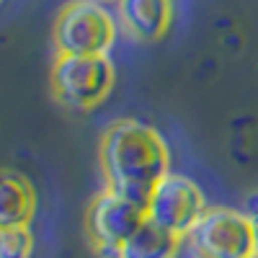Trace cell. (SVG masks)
I'll use <instances>...</instances> for the list:
<instances>
[{"label":"cell","instance_id":"6da1fadb","mask_svg":"<svg viewBox=\"0 0 258 258\" xmlns=\"http://www.w3.org/2000/svg\"><path fill=\"white\" fill-rule=\"evenodd\" d=\"M106 188L137 204H147L158 181L170 173V155L163 137L153 126L135 119L114 121L98 147Z\"/></svg>","mask_w":258,"mask_h":258},{"label":"cell","instance_id":"7a4b0ae2","mask_svg":"<svg viewBox=\"0 0 258 258\" xmlns=\"http://www.w3.org/2000/svg\"><path fill=\"white\" fill-rule=\"evenodd\" d=\"M183 248L191 258H250L258 253L250 217L230 207H207L186 232Z\"/></svg>","mask_w":258,"mask_h":258},{"label":"cell","instance_id":"3957f363","mask_svg":"<svg viewBox=\"0 0 258 258\" xmlns=\"http://www.w3.org/2000/svg\"><path fill=\"white\" fill-rule=\"evenodd\" d=\"M114 88V64L106 54H57L52 91L68 109H93Z\"/></svg>","mask_w":258,"mask_h":258},{"label":"cell","instance_id":"277c9868","mask_svg":"<svg viewBox=\"0 0 258 258\" xmlns=\"http://www.w3.org/2000/svg\"><path fill=\"white\" fill-rule=\"evenodd\" d=\"M114 39V16L98 0H75L54 21L57 54H106Z\"/></svg>","mask_w":258,"mask_h":258},{"label":"cell","instance_id":"5b68a950","mask_svg":"<svg viewBox=\"0 0 258 258\" xmlns=\"http://www.w3.org/2000/svg\"><path fill=\"white\" fill-rule=\"evenodd\" d=\"M207 202L202 188L181 173H165L145 204L147 220L186 238V232L204 214Z\"/></svg>","mask_w":258,"mask_h":258},{"label":"cell","instance_id":"8992f818","mask_svg":"<svg viewBox=\"0 0 258 258\" xmlns=\"http://www.w3.org/2000/svg\"><path fill=\"white\" fill-rule=\"evenodd\" d=\"M147 220L142 204L106 188L93 199L88 209V232L93 245H116L121 248Z\"/></svg>","mask_w":258,"mask_h":258},{"label":"cell","instance_id":"52a82bcc","mask_svg":"<svg viewBox=\"0 0 258 258\" xmlns=\"http://www.w3.org/2000/svg\"><path fill=\"white\" fill-rule=\"evenodd\" d=\"M116 8L124 29L140 41L160 39L173 18L170 0H116Z\"/></svg>","mask_w":258,"mask_h":258},{"label":"cell","instance_id":"ba28073f","mask_svg":"<svg viewBox=\"0 0 258 258\" xmlns=\"http://www.w3.org/2000/svg\"><path fill=\"white\" fill-rule=\"evenodd\" d=\"M36 212V194L31 183L13 170H0V230L26 227Z\"/></svg>","mask_w":258,"mask_h":258},{"label":"cell","instance_id":"9c48e42d","mask_svg":"<svg viewBox=\"0 0 258 258\" xmlns=\"http://www.w3.org/2000/svg\"><path fill=\"white\" fill-rule=\"evenodd\" d=\"M183 250V238L145 220L142 227L121 245V258H178Z\"/></svg>","mask_w":258,"mask_h":258},{"label":"cell","instance_id":"30bf717a","mask_svg":"<svg viewBox=\"0 0 258 258\" xmlns=\"http://www.w3.org/2000/svg\"><path fill=\"white\" fill-rule=\"evenodd\" d=\"M34 235L26 227H6L0 230V258H31Z\"/></svg>","mask_w":258,"mask_h":258},{"label":"cell","instance_id":"8fae6325","mask_svg":"<svg viewBox=\"0 0 258 258\" xmlns=\"http://www.w3.org/2000/svg\"><path fill=\"white\" fill-rule=\"evenodd\" d=\"M243 212L248 214V217H258V191H253L250 197L245 199V207H243Z\"/></svg>","mask_w":258,"mask_h":258},{"label":"cell","instance_id":"7c38bea8","mask_svg":"<svg viewBox=\"0 0 258 258\" xmlns=\"http://www.w3.org/2000/svg\"><path fill=\"white\" fill-rule=\"evenodd\" d=\"M253 222V235H255V248H258V217H250Z\"/></svg>","mask_w":258,"mask_h":258},{"label":"cell","instance_id":"4fadbf2b","mask_svg":"<svg viewBox=\"0 0 258 258\" xmlns=\"http://www.w3.org/2000/svg\"><path fill=\"white\" fill-rule=\"evenodd\" d=\"M98 3H116V0H98Z\"/></svg>","mask_w":258,"mask_h":258},{"label":"cell","instance_id":"5bb4252c","mask_svg":"<svg viewBox=\"0 0 258 258\" xmlns=\"http://www.w3.org/2000/svg\"><path fill=\"white\" fill-rule=\"evenodd\" d=\"M250 258H258V253H255V255H250Z\"/></svg>","mask_w":258,"mask_h":258}]
</instances>
